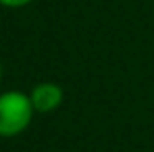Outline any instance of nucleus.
<instances>
[{
  "mask_svg": "<svg viewBox=\"0 0 154 152\" xmlns=\"http://www.w3.org/2000/svg\"><path fill=\"white\" fill-rule=\"evenodd\" d=\"M35 110L29 94L19 90L0 92V138H17L31 125Z\"/></svg>",
  "mask_w": 154,
  "mask_h": 152,
  "instance_id": "f257e3e1",
  "label": "nucleus"
},
{
  "mask_svg": "<svg viewBox=\"0 0 154 152\" xmlns=\"http://www.w3.org/2000/svg\"><path fill=\"white\" fill-rule=\"evenodd\" d=\"M29 100L33 104V110L40 115H48L60 108L65 100V90L54 81H40L29 90Z\"/></svg>",
  "mask_w": 154,
  "mask_h": 152,
  "instance_id": "f03ea898",
  "label": "nucleus"
},
{
  "mask_svg": "<svg viewBox=\"0 0 154 152\" xmlns=\"http://www.w3.org/2000/svg\"><path fill=\"white\" fill-rule=\"evenodd\" d=\"M31 2H35V0H0V6H4V8H23V6H29Z\"/></svg>",
  "mask_w": 154,
  "mask_h": 152,
  "instance_id": "7ed1b4c3",
  "label": "nucleus"
},
{
  "mask_svg": "<svg viewBox=\"0 0 154 152\" xmlns=\"http://www.w3.org/2000/svg\"><path fill=\"white\" fill-rule=\"evenodd\" d=\"M2 71H4V69H2V60H0V81H2Z\"/></svg>",
  "mask_w": 154,
  "mask_h": 152,
  "instance_id": "20e7f679",
  "label": "nucleus"
}]
</instances>
